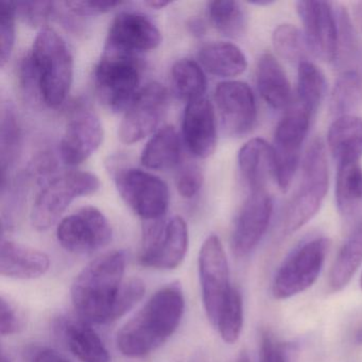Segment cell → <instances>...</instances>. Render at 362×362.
I'll return each instance as SVG.
<instances>
[{"label":"cell","instance_id":"obj_23","mask_svg":"<svg viewBox=\"0 0 362 362\" xmlns=\"http://www.w3.org/2000/svg\"><path fill=\"white\" fill-rule=\"evenodd\" d=\"M327 143L338 165L359 163L362 158V118L355 115L336 118L328 130Z\"/></svg>","mask_w":362,"mask_h":362},{"label":"cell","instance_id":"obj_32","mask_svg":"<svg viewBox=\"0 0 362 362\" xmlns=\"http://www.w3.org/2000/svg\"><path fill=\"white\" fill-rule=\"evenodd\" d=\"M362 103V81L356 71H343L337 79L329 99L332 115H351Z\"/></svg>","mask_w":362,"mask_h":362},{"label":"cell","instance_id":"obj_33","mask_svg":"<svg viewBox=\"0 0 362 362\" xmlns=\"http://www.w3.org/2000/svg\"><path fill=\"white\" fill-rule=\"evenodd\" d=\"M209 16L216 30L224 37L238 39L247 29V13L237 1H211L209 4Z\"/></svg>","mask_w":362,"mask_h":362},{"label":"cell","instance_id":"obj_25","mask_svg":"<svg viewBox=\"0 0 362 362\" xmlns=\"http://www.w3.org/2000/svg\"><path fill=\"white\" fill-rule=\"evenodd\" d=\"M201 66L211 75L234 78L245 73L247 61L240 48L228 42L206 44L199 52Z\"/></svg>","mask_w":362,"mask_h":362},{"label":"cell","instance_id":"obj_16","mask_svg":"<svg viewBox=\"0 0 362 362\" xmlns=\"http://www.w3.org/2000/svg\"><path fill=\"white\" fill-rule=\"evenodd\" d=\"M215 103L228 134L243 136L251 132L257 119V105L253 90L247 83L221 82L216 88Z\"/></svg>","mask_w":362,"mask_h":362},{"label":"cell","instance_id":"obj_44","mask_svg":"<svg viewBox=\"0 0 362 362\" xmlns=\"http://www.w3.org/2000/svg\"><path fill=\"white\" fill-rule=\"evenodd\" d=\"M170 1H164V0H150V1H145L144 5L152 8V9H163L170 5Z\"/></svg>","mask_w":362,"mask_h":362},{"label":"cell","instance_id":"obj_24","mask_svg":"<svg viewBox=\"0 0 362 362\" xmlns=\"http://www.w3.org/2000/svg\"><path fill=\"white\" fill-rule=\"evenodd\" d=\"M258 92L272 109H284L291 99V86L281 63L271 54H264L256 69Z\"/></svg>","mask_w":362,"mask_h":362},{"label":"cell","instance_id":"obj_48","mask_svg":"<svg viewBox=\"0 0 362 362\" xmlns=\"http://www.w3.org/2000/svg\"><path fill=\"white\" fill-rule=\"evenodd\" d=\"M235 362H252L249 354L245 351H240Z\"/></svg>","mask_w":362,"mask_h":362},{"label":"cell","instance_id":"obj_45","mask_svg":"<svg viewBox=\"0 0 362 362\" xmlns=\"http://www.w3.org/2000/svg\"><path fill=\"white\" fill-rule=\"evenodd\" d=\"M189 27L192 29V33H196V35H201L204 31V27L199 21H194V22L190 23Z\"/></svg>","mask_w":362,"mask_h":362},{"label":"cell","instance_id":"obj_11","mask_svg":"<svg viewBox=\"0 0 362 362\" xmlns=\"http://www.w3.org/2000/svg\"><path fill=\"white\" fill-rule=\"evenodd\" d=\"M310 115L300 105L286 112L275 129L274 177L281 192H287L300 160L302 146L308 134Z\"/></svg>","mask_w":362,"mask_h":362},{"label":"cell","instance_id":"obj_47","mask_svg":"<svg viewBox=\"0 0 362 362\" xmlns=\"http://www.w3.org/2000/svg\"><path fill=\"white\" fill-rule=\"evenodd\" d=\"M20 202H21V201H18V200H11L12 211H13V207H16V206H14V205L18 204V203H20ZM12 214H13V213H11V215H10V217L8 218L7 221L4 222V223H3V230H7V228H8V230H9L10 226H11Z\"/></svg>","mask_w":362,"mask_h":362},{"label":"cell","instance_id":"obj_1","mask_svg":"<svg viewBox=\"0 0 362 362\" xmlns=\"http://www.w3.org/2000/svg\"><path fill=\"white\" fill-rule=\"evenodd\" d=\"M126 266V252L116 250L93 260L76 277L71 300L84 322L105 325L117 321L144 298L141 279L124 281Z\"/></svg>","mask_w":362,"mask_h":362},{"label":"cell","instance_id":"obj_49","mask_svg":"<svg viewBox=\"0 0 362 362\" xmlns=\"http://www.w3.org/2000/svg\"><path fill=\"white\" fill-rule=\"evenodd\" d=\"M252 5H256V6H270L272 5L273 1H270V0H257V1H251Z\"/></svg>","mask_w":362,"mask_h":362},{"label":"cell","instance_id":"obj_10","mask_svg":"<svg viewBox=\"0 0 362 362\" xmlns=\"http://www.w3.org/2000/svg\"><path fill=\"white\" fill-rule=\"evenodd\" d=\"M199 279L207 319L216 327L233 288L230 281L228 257L217 235L207 237L201 247L199 253Z\"/></svg>","mask_w":362,"mask_h":362},{"label":"cell","instance_id":"obj_4","mask_svg":"<svg viewBox=\"0 0 362 362\" xmlns=\"http://www.w3.org/2000/svg\"><path fill=\"white\" fill-rule=\"evenodd\" d=\"M328 182L325 145L317 137L305 153L300 187L290 201L284 217V234L298 232L317 215L327 194Z\"/></svg>","mask_w":362,"mask_h":362},{"label":"cell","instance_id":"obj_38","mask_svg":"<svg viewBox=\"0 0 362 362\" xmlns=\"http://www.w3.org/2000/svg\"><path fill=\"white\" fill-rule=\"evenodd\" d=\"M14 4L16 14L30 26H42L56 11L52 1H20Z\"/></svg>","mask_w":362,"mask_h":362},{"label":"cell","instance_id":"obj_28","mask_svg":"<svg viewBox=\"0 0 362 362\" xmlns=\"http://www.w3.org/2000/svg\"><path fill=\"white\" fill-rule=\"evenodd\" d=\"M337 20V49L334 66L341 71H356L362 61V42L351 23L346 8L334 4Z\"/></svg>","mask_w":362,"mask_h":362},{"label":"cell","instance_id":"obj_9","mask_svg":"<svg viewBox=\"0 0 362 362\" xmlns=\"http://www.w3.org/2000/svg\"><path fill=\"white\" fill-rule=\"evenodd\" d=\"M115 183L122 200L145 222L164 219L169 190L160 177L141 169H118Z\"/></svg>","mask_w":362,"mask_h":362},{"label":"cell","instance_id":"obj_20","mask_svg":"<svg viewBox=\"0 0 362 362\" xmlns=\"http://www.w3.org/2000/svg\"><path fill=\"white\" fill-rule=\"evenodd\" d=\"M49 268V257L44 252L16 241L1 240L0 273L3 276L28 281L43 276Z\"/></svg>","mask_w":362,"mask_h":362},{"label":"cell","instance_id":"obj_30","mask_svg":"<svg viewBox=\"0 0 362 362\" xmlns=\"http://www.w3.org/2000/svg\"><path fill=\"white\" fill-rule=\"evenodd\" d=\"M173 86L180 98L192 103L204 97L207 81L202 66L192 59L177 60L171 71Z\"/></svg>","mask_w":362,"mask_h":362},{"label":"cell","instance_id":"obj_3","mask_svg":"<svg viewBox=\"0 0 362 362\" xmlns=\"http://www.w3.org/2000/svg\"><path fill=\"white\" fill-rule=\"evenodd\" d=\"M73 78V56L64 40L52 29L40 31L21 65L23 86L37 92L48 107H58L66 100Z\"/></svg>","mask_w":362,"mask_h":362},{"label":"cell","instance_id":"obj_19","mask_svg":"<svg viewBox=\"0 0 362 362\" xmlns=\"http://www.w3.org/2000/svg\"><path fill=\"white\" fill-rule=\"evenodd\" d=\"M183 137L194 156L206 158L217 147V120L213 105L203 98L188 103L183 117Z\"/></svg>","mask_w":362,"mask_h":362},{"label":"cell","instance_id":"obj_7","mask_svg":"<svg viewBox=\"0 0 362 362\" xmlns=\"http://www.w3.org/2000/svg\"><path fill=\"white\" fill-rule=\"evenodd\" d=\"M329 240L317 237L296 247L279 267L272 284L273 296L287 300L306 291L319 279Z\"/></svg>","mask_w":362,"mask_h":362},{"label":"cell","instance_id":"obj_31","mask_svg":"<svg viewBox=\"0 0 362 362\" xmlns=\"http://www.w3.org/2000/svg\"><path fill=\"white\" fill-rule=\"evenodd\" d=\"M326 79L319 67L305 60L298 64V105L310 113H317L326 94Z\"/></svg>","mask_w":362,"mask_h":362},{"label":"cell","instance_id":"obj_5","mask_svg":"<svg viewBox=\"0 0 362 362\" xmlns=\"http://www.w3.org/2000/svg\"><path fill=\"white\" fill-rule=\"evenodd\" d=\"M143 66L135 54L107 49L95 69V88L112 112L124 111L139 94Z\"/></svg>","mask_w":362,"mask_h":362},{"label":"cell","instance_id":"obj_27","mask_svg":"<svg viewBox=\"0 0 362 362\" xmlns=\"http://www.w3.org/2000/svg\"><path fill=\"white\" fill-rule=\"evenodd\" d=\"M336 203L345 219L358 217L362 211V167L359 163L338 165Z\"/></svg>","mask_w":362,"mask_h":362},{"label":"cell","instance_id":"obj_43","mask_svg":"<svg viewBox=\"0 0 362 362\" xmlns=\"http://www.w3.org/2000/svg\"><path fill=\"white\" fill-rule=\"evenodd\" d=\"M31 362H71L54 349H44L33 356Z\"/></svg>","mask_w":362,"mask_h":362},{"label":"cell","instance_id":"obj_6","mask_svg":"<svg viewBox=\"0 0 362 362\" xmlns=\"http://www.w3.org/2000/svg\"><path fill=\"white\" fill-rule=\"evenodd\" d=\"M98 177L88 171H69L54 177L37 194L31 211V223L37 230L52 228L76 199L95 194Z\"/></svg>","mask_w":362,"mask_h":362},{"label":"cell","instance_id":"obj_42","mask_svg":"<svg viewBox=\"0 0 362 362\" xmlns=\"http://www.w3.org/2000/svg\"><path fill=\"white\" fill-rule=\"evenodd\" d=\"M69 11L76 16H95L107 13L112 10L124 5L122 1H88V0H76V1H65Z\"/></svg>","mask_w":362,"mask_h":362},{"label":"cell","instance_id":"obj_39","mask_svg":"<svg viewBox=\"0 0 362 362\" xmlns=\"http://www.w3.org/2000/svg\"><path fill=\"white\" fill-rule=\"evenodd\" d=\"M203 180L202 170L198 165L186 164L177 170L175 186L183 198L192 199L202 188Z\"/></svg>","mask_w":362,"mask_h":362},{"label":"cell","instance_id":"obj_21","mask_svg":"<svg viewBox=\"0 0 362 362\" xmlns=\"http://www.w3.org/2000/svg\"><path fill=\"white\" fill-rule=\"evenodd\" d=\"M238 166L251 192L266 190L269 177H274L273 146L258 137L250 139L239 150Z\"/></svg>","mask_w":362,"mask_h":362},{"label":"cell","instance_id":"obj_18","mask_svg":"<svg viewBox=\"0 0 362 362\" xmlns=\"http://www.w3.org/2000/svg\"><path fill=\"white\" fill-rule=\"evenodd\" d=\"M103 141L100 120L92 112H79L69 124L60 143V156L64 164L77 166L86 162Z\"/></svg>","mask_w":362,"mask_h":362},{"label":"cell","instance_id":"obj_40","mask_svg":"<svg viewBox=\"0 0 362 362\" xmlns=\"http://www.w3.org/2000/svg\"><path fill=\"white\" fill-rule=\"evenodd\" d=\"M25 327V319L18 307L5 296L0 298V334L3 337L18 334Z\"/></svg>","mask_w":362,"mask_h":362},{"label":"cell","instance_id":"obj_51","mask_svg":"<svg viewBox=\"0 0 362 362\" xmlns=\"http://www.w3.org/2000/svg\"><path fill=\"white\" fill-rule=\"evenodd\" d=\"M360 288H361V290H362V274H361V277H360Z\"/></svg>","mask_w":362,"mask_h":362},{"label":"cell","instance_id":"obj_41","mask_svg":"<svg viewBox=\"0 0 362 362\" xmlns=\"http://www.w3.org/2000/svg\"><path fill=\"white\" fill-rule=\"evenodd\" d=\"M259 362H289L285 345L269 330L260 337Z\"/></svg>","mask_w":362,"mask_h":362},{"label":"cell","instance_id":"obj_34","mask_svg":"<svg viewBox=\"0 0 362 362\" xmlns=\"http://www.w3.org/2000/svg\"><path fill=\"white\" fill-rule=\"evenodd\" d=\"M1 183L9 179L10 169L16 162L21 144V130L18 117L11 105H6L1 111V137H0Z\"/></svg>","mask_w":362,"mask_h":362},{"label":"cell","instance_id":"obj_2","mask_svg":"<svg viewBox=\"0 0 362 362\" xmlns=\"http://www.w3.org/2000/svg\"><path fill=\"white\" fill-rule=\"evenodd\" d=\"M185 311L180 283L160 288L118 332L116 344L122 355L141 358L162 346L177 332Z\"/></svg>","mask_w":362,"mask_h":362},{"label":"cell","instance_id":"obj_46","mask_svg":"<svg viewBox=\"0 0 362 362\" xmlns=\"http://www.w3.org/2000/svg\"><path fill=\"white\" fill-rule=\"evenodd\" d=\"M355 18L358 24H359V26L362 28V1L355 6Z\"/></svg>","mask_w":362,"mask_h":362},{"label":"cell","instance_id":"obj_22","mask_svg":"<svg viewBox=\"0 0 362 362\" xmlns=\"http://www.w3.org/2000/svg\"><path fill=\"white\" fill-rule=\"evenodd\" d=\"M67 349L82 362H111L99 334L83 320L63 319L57 325Z\"/></svg>","mask_w":362,"mask_h":362},{"label":"cell","instance_id":"obj_26","mask_svg":"<svg viewBox=\"0 0 362 362\" xmlns=\"http://www.w3.org/2000/svg\"><path fill=\"white\" fill-rule=\"evenodd\" d=\"M182 141L173 126L164 127L154 133L141 152V162L152 170H168L179 164Z\"/></svg>","mask_w":362,"mask_h":362},{"label":"cell","instance_id":"obj_37","mask_svg":"<svg viewBox=\"0 0 362 362\" xmlns=\"http://www.w3.org/2000/svg\"><path fill=\"white\" fill-rule=\"evenodd\" d=\"M16 4L4 1L0 6V64L9 61L16 43Z\"/></svg>","mask_w":362,"mask_h":362},{"label":"cell","instance_id":"obj_12","mask_svg":"<svg viewBox=\"0 0 362 362\" xmlns=\"http://www.w3.org/2000/svg\"><path fill=\"white\" fill-rule=\"evenodd\" d=\"M167 88L151 82L141 88L120 122L118 136L127 145L141 141L156 132L168 109Z\"/></svg>","mask_w":362,"mask_h":362},{"label":"cell","instance_id":"obj_29","mask_svg":"<svg viewBox=\"0 0 362 362\" xmlns=\"http://www.w3.org/2000/svg\"><path fill=\"white\" fill-rule=\"evenodd\" d=\"M362 264V221L354 228L349 238L339 250L329 273V287L341 291L346 287Z\"/></svg>","mask_w":362,"mask_h":362},{"label":"cell","instance_id":"obj_50","mask_svg":"<svg viewBox=\"0 0 362 362\" xmlns=\"http://www.w3.org/2000/svg\"><path fill=\"white\" fill-rule=\"evenodd\" d=\"M1 362H10L9 359H7V357H6L5 355L1 356Z\"/></svg>","mask_w":362,"mask_h":362},{"label":"cell","instance_id":"obj_13","mask_svg":"<svg viewBox=\"0 0 362 362\" xmlns=\"http://www.w3.org/2000/svg\"><path fill=\"white\" fill-rule=\"evenodd\" d=\"M113 230L105 215L97 207H82L59 223L57 238L69 253L90 254L107 247Z\"/></svg>","mask_w":362,"mask_h":362},{"label":"cell","instance_id":"obj_14","mask_svg":"<svg viewBox=\"0 0 362 362\" xmlns=\"http://www.w3.org/2000/svg\"><path fill=\"white\" fill-rule=\"evenodd\" d=\"M272 214V198L266 190L250 194L233 228L230 245L237 257H245L257 247L268 230Z\"/></svg>","mask_w":362,"mask_h":362},{"label":"cell","instance_id":"obj_15","mask_svg":"<svg viewBox=\"0 0 362 362\" xmlns=\"http://www.w3.org/2000/svg\"><path fill=\"white\" fill-rule=\"evenodd\" d=\"M296 11L304 26L307 49L322 61L334 63L337 49L334 4L328 1H298Z\"/></svg>","mask_w":362,"mask_h":362},{"label":"cell","instance_id":"obj_8","mask_svg":"<svg viewBox=\"0 0 362 362\" xmlns=\"http://www.w3.org/2000/svg\"><path fill=\"white\" fill-rule=\"evenodd\" d=\"M188 243L187 224L181 216H175L168 221L147 222L139 264L158 270H175L183 262Z\"/></svg>","mask_w":362,"mask_h":362},{"label":"cell","instance_id":"obj_36","mask_svg":"<svg viewBox=\"0 0 362 362\" xmlns=\"http://www.w3.org/2000/svg\"><path fill=\"white\" fill-rule=\"evenodd\" d=\"M272 44L279 56L288 62L300 64L306 60L307 45L304 35L293 25H279L273 31Z\"/></svg>","mask_w":362,"mask_h":362},{"label":"cell","instance_id":"obj_35","mask_svg":"<svg viewBox=\"0 0 362 362\" xmlns=\"http://www.w3.org/2000/svg\"><path fill=\"white\" fill-rule=\"evenodd\" d=\"M243 326V302L240 291L233 286L232 291L222 308L216 329L228 344H234L240 337Z\"/></svg>","mask_w":362,"mask_h":362},{"label":"cell","instance_id":"obj_17","mask_svg":"<svg viewBox=\"0 0 362 362\" xmlns=\"http://www.w3.org/2000/svg\"><path fill=\"white\" fill-rule=\"evenodd\" d=\"M160 42L162 35L149 18L135 12H122L112 23L105 48L135 54L156 49Z\"/></svg>","mask_w":362,"mask_h":362}]
</instances>
